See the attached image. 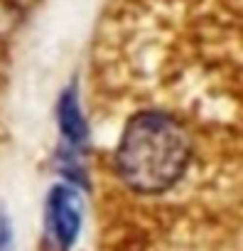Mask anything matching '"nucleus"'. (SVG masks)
Here are the masks:
<instances>
[{
  "instance_id": "nucleus-1",
  "label": "nucleus",
  "mask_w": 243,
  "mask_h": 251,
  "mask_svg": "<svg viewBox=\"0 0 243 251\" xmlns=\"http://www.w3.org/2000/svg\"><path fill=\"white\" fill-rule=\"evenodd\" d=\"M115 173L138 195H165L192 165V138L167 111L148 108L128 118L115 146Z\"/></svg>"
},
{
  "instance_id": "nucleus-2",
  "label": "nucleus",
  "mask_w": 243,
  "mask_h": 251,
  "mask_svg": "<svg viewBox=\"0 0 243 251\" xmlns=\"http://www.w3.org/2000/svg\"><path fill=\"white\" fill-rule=\"evenodd\" d=\"M81 229V197L69 185H54L44 202L47 251H71Z\"/></svg>"
},
{
  "instance_id": "nucleus-3",
  "label": "nucleus",
  "mask_w": 243,
  "mask_h": 251,
  "mask_svg": "<svg viewBox=\"0 0 243 251\" xmlns=\"http://www.w3.org/2000/svg\"><path fill=\"white\" fill-rule=\"evenodd\" d=\"M57 126H59V133L64 138V143L71 151H81L88 146V123L84 118L76 89L69 86L59 94L57 101Z\"/></svg>"
},
{
  "instance_id": "nucleus-4",
  "label": "nucleus",
  "mask_w": 243,
  "mask_h": 251,
  "mask_svg": "<svg viewBox=\"0 0 243 251\" xmlns=\"http://www.w3.org/2000/svg\"><path fill=\"white\" fill-rule=\"evenodd\" d=\"M0 251H15V231L5 212H0Z\"/></svg>"
}]
</instances>
